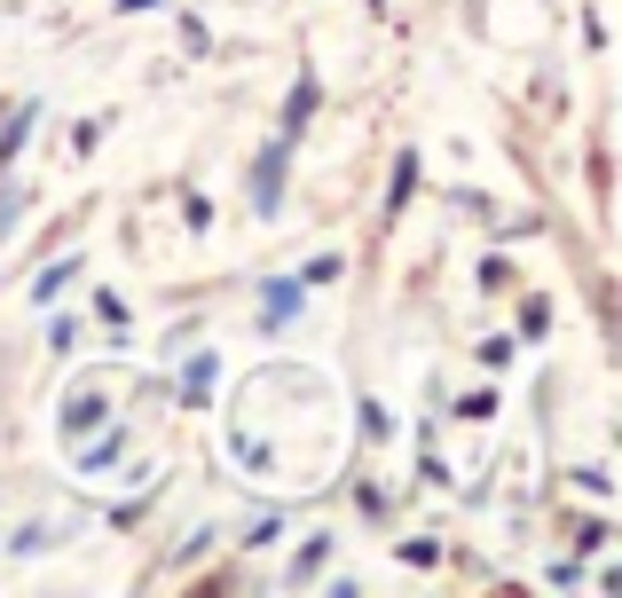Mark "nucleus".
Returning <instances> with one entry per match:
<instances>
[{
    "label": "nucleus",
    "mask_w": 622,
    "mask_h": 598,
    "mask_svg": "<svg viewBox=\"0 0 622 598\" xmlns=\"http://www.w3.org/2000/svg\"><path fill=\"white\" fill-rule=\"evenodd\" d=\"M182 394H189V402H206V394H213V362H189V386Z\"/></svg>",
    "instance_id": "39448f33"
},
{
    "label": "nucleus",
    "mask_w": 622,
    "mask_h": 598,
    "mask_svg": "<svg viewBox=\"0 0 622 598\" xmlns=\"http://www.w3.org/2000/svg\"><path fill=\"white\" fill-rule=\"evenodd\" d=\"M284 150H291V142L260 150V165H252V205H260V213H276V205H284Z\"/></svg>",
    "instance_id": "f257e3e1"
},
{
    "label": "nucleus",
    "mask_w": 622,
    "mask_h": 598,
    "mask_svg": "<svg viewBox=\"0 0 622 598\" xmlns=\"http://www.w3.org/2000/svg\"><path fill=\"white\" fill-rule=\"evenodd\" d=\"M72 276H79V260H55V269L40 276V299H55V291H63V284H72Z\"/></svg>",
    "instance_id": "20e7f679"
},
{
    "label": "nucleus",
    "mask_w": 622,
    "mask_h": 598,
    "mask_svg": "<svg viewBox=\"0 0 622 598\" xmlns=\"http://www.w3.org/2000/svg\"><path fill=\"white\" fill-rule=\"evenodd\" d=\"M300 315V284H269V323H291Z\"/></svg>",
    "instance_id": "7ed1b4c3"
},
{
    "label": "nucleus",
    "mask_w": 622,
    "mask_h": 598,
    "mask_svg": "<svg viewBox=\"0 0 622 598\" xmlns=\"http://www.w3.org/2000/svg\"><path fill=\"white\" fill-rule=\"evenodd\" d=\"M315 119V79H300V87H291V103H284V135L276 142H300V126Z\"/></svg>",
    "instance_id": "f03ea898"
}]
</instances>
